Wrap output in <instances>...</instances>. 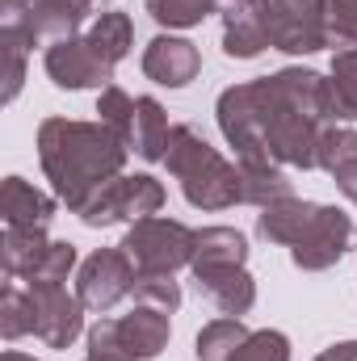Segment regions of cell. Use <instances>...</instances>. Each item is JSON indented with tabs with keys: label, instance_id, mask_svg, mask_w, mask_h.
<instances>
[{
	"label": "cell",
	"instance_id": "obj_12",
	"mask_svg": "<svg viewBox=\"0 0 357 361\" xmlns=\"http://www.w3.org/2000/svg\"><path fill=\"white\" fill-rule=\"evenodd\" d=\"M143 72L147 80L164 85V89H185L198 72H202V55L189 38H173V34H160L147 42L143 51Z\"/></svg>",
	"mask_w": 357,
	"mask_h": 361
},
{
	"label": "cell",
	"instance_id": "obj_9",
	"mask_svg": "<svg viewBox=\"0 0 357 361\" xmlns=\"http://www.w3.org/2000/svg\"><path fill=\"white\" fill-rule=\"evenodd\" d=\"M349 240H353V223H349V214L337 210V206H320L311 231L290 248V257H294L298 269L320 273V269H328V265H337V261L349 252Z\"/></svg>",
	"mask_w": 357,
	"mask_h": 361
},
{
	"label": "cell",
	"instance_id": "obj_32",
	"mask_svg": "<svg viewBox=\"0 0 357 361\" xmlns=\"http://www.w3.org/2000/svg\"><path fill=\"white\" fill-rule=\"evenodd\" d=\"M328 42L345 51L357 47V0H328Z\"/></svg>",
	"mask_w": 357,
	"mask_h": 361
},
{
	"label": "cell",
	"instance_id": "obj_37",
	"mask_svg": "<svg viewBox=\"0 0 357 361\" xmlns=\"http://www.w3.org/2000/svg\"><path fill=\"white\" fill-rule=\"evenodd\" d=\"M89 361H97V357H89Z\"/></svg>",
	"mask_w": 357,
	"mask_h": 361
},
{
	"label": "cell",
	"instance_id": "obj_19",
	"mask_svg": "<svg viewBox=\"0 0 357 361\" xmlns=\"http://www.w3.org/2000/svg\"><path fill=\"white\" fill-rule=\"evenodd\" d=\"M198 286L206 290V298L223 311V315H231V319H240V315H248L253 311V302H257V286H253V277L240 269H219V273H206V277H198Z\"/></svg>",
	"mask_w": 357,
	"mask_h": 361
},
{
	"label": "cell",
	"instance_id": "obj_30",
	"mask_svg": "<svg viewBox=\"0 0 357 361\" xmlns=\"http://www.w3.org/2000/svg\"><path fill=\"white\" fill-rule=\"evenodd\" d=\"M72 265H76V248L72 244H51L47 257L38 261V269L25 277V286H63Z\"/></svg>",
	"mask_w": 357,
	"mask_h": 361
},
{
	"label": "cell",
	"instance_id": "obj_14",
	"mask_svg": "<svg viewBox=\"0 0 357 361\" xmlns=\"http://www.w3.org/2000/svg\"><path fill=\"white\" fill-rule=\"evenodd\" d=\"M244 261H248V240L236 227H202V231H193V261H189L193 277H206V273H219V269H240Z\"/></svg>",
	"mask_w": 357,
	"mask_h": 361
},
{
	"label": "cell",
	"instance_id": "obj_15",
	"mask_svg": "<svg viewBox=\"0 0 357 361\" xmlns=\"http://www.w3.org/2000/svg\"><path fill=\"white\" fill-rule=\"evenodd\" d=\"M0 214H4V227H47L55 214V197H47L30 180L8 177L0 185Z\"/></svg>",
	"mask_w": 357,
	"mask_h": 361
},
{
	"label": "cell",
	"instance_id": "obj_8",
	"mask_svg": "<svg viewBox=\"0 0 357 361\" xmlns=\"http://www.w3.org/2000/svg\"><path fill=\"white\" fill-rule=\"evenodd\" d=\"M34 298V336L51 349H68L85 328V302L80 294H68L63 286H25Z\"/></svg>",
	"mask_w": 357,
	"mask_h": 361
},
{
	"label": "cell",
	"instance_id": "obj_27",
	"mask_svg": "<svg viewBox=\"0 0 357 361\" xmlns=\"http://www.w3.org/2000/svg\"><path fill=\"white\" fill-rule=\"evenodd\" d=\"M135 101H139V97H126L118 85L101 89V97H97V114H101V122H105L126 147H131V130H135Z\"/></svg>",
	"mask_w": 357,
	"mask_h": 361
},
{
	"label": "cell",
	"instance_id": "obj_13",
	"mask_svg": "<svg viewBox=\"0 0 357 361\" xmlns=\"http://www.w3.org/2000/svg\"><path fill=\"white\" fill-rule=\"evenodd\" d=\"M114 324H118V345L131 361L160 357V349L169 345V332H173L169 311H156V307H139V311H131V315H122Z\"/></svg>",
	"mask_w": 357,
	"mask_h": 361
},
{
	"label": "cell",
	"instance_id": "obj_2",
	"mask_svg": "<svg viewBox=\"0 0 357 361\" xmlns=\"http://www.w3.org/2000/svg\"><path fill=\"white\" fill-rule=\"evenodd\" d=\"M126 143L105 122H72V118H47L38 126V160L51 177L55 193L68 202V210H85L92 193L114 177H122Z\"/></svg>",
	"mask_w": 357,
	"mask_h": 361
},
{
	"label": "cell",
	"instance_id": "obj_6",
	"mask_svg": "<svg viewBox=\"0 0 357 361\" xmlns=\"http://www.w3.org/2000/svg\"><path fill=\"white\" fill-rule=\"evenodd\" d=\"M160 206H164V185L147 173H139V177H114L109 185H101L85 202L80 219L89 227H114L122 219H131V223L152 219Z\"/></svg>",
	"mask_w": 357,
	"mask_h": 361
},
{
	"label": "cell",
	"instance_id": "obj_3",
	"mask_svg": "<svg viewBox=\"0 0 357 361\" xmlns=\"http://www.w3.org/2000/svg\"><path fill=\"white\" fill-rule=\"evenodd\" d=\"M164 164L181 180L189 206H198V210H227V206L244 202V177H240V169L227 164L206 139H198L193 126H173Z\"/></svg>",
	"mask_w": 357,
	"mask_h": 361
},
{
	"label": "cell",
	"instance_id": "obj_25",
	"mask_svg": "<svg viewBox=\"0 0 357 361\" xmlns=\"http://www.w3.org/2000/svg\"><path fill=\"white\" fill-rule=\"evenodd\" d=\"M227 0H147V13L160 21V25H169V30H189V25H198L202 17H210V13H219Z\"/></svg>",
	"mask_w": 357,
	"mask_h": 361
},
{
	"label": "cell",
	"instance_id": "obj_20",
	"mask_svg": "<svg viewBox=\"0 0 357 361\" xmlns=\"http://www.w3.org/2000/svg\"><path fill=\"white\" fill-rule=\"evenodd\" d=\"M51 240L42 235V227H4V273L8 277H30L38 269V261L47 257Z\"/></svg>",
	"mask_w": 357,
	"mask_h": 361
},
{
	"label": "cell",
	"instance_id": "obj_28",
	"mask_svg": "<svg viewBox=\"0 0 357 361\" xmlns=\"http://www.w3.org/2000/svg\"><path fill=\"white\" fill-rule=\"evenodd\" d=\"M332 101H337V118H357V47L337 51L332 59Z\"/></svg>",
	"mask_w": 357,
	"mask_h": 361
},
{
	"label": "cell",
	"instance_id": "obj_34",
	"mask_svg": "<svg viewBox=\"0 0 357 361\" xmlns=\"http://www.w3.org/2000/svg\"><path fill=\"white\" fill-rule=\"evenodd\" d=\"M337 185H341V193H345V197L357 206V160H349V164L337 173Z\"/></svg>",
	"mask_w": 357,
	"mask_h": 361
},
{
	"label": "cell",
	"instance_id": "obj_4",
	"mask_svg": "<svg viewBox=\"0 0 357 361\" xmlns=\"http://www.w3.org/2000/svg\"><path fill=\"white\" fill-rule=\"evenodd\" d=\"M269 47L290 55H311L328 42V0H248Z\"/></svg>",
	"mask_w": 357,
	"mask_h": 361
},
{
	"label": "cell",
	"instance_id": "obj_21",
	"mask_svg": "<svg viewBox=\"0 0 357 361\" xmlns=\"http://www.w3.org/2000/svg\"><path fill=\"white\" fill-rule=\"evenodd\" d=\"M85 38H89V47L109 63V68H118V63L126 59V51H131L135 30H131V17H126V13H101L89 25Z\"/></svg>",
	"mask_w": 357,
	"mask_h": 361
},
{
	"label": "cell",
	"instance_id": "obj_35",
	"mask_svg": "<svg viewBox=\"0 0 357 361\" xmlns=\"http://www.w3.org/2000/svg\"><path fill=\"white\" fill-rule=\"evenodd\" d=\"M315 361H357V341H345V345H332L324 349Z\"/></svg>",
	"mask_w": 357,
	"mask_h": 361
},
{
	"label": "cell",
	"instance_id": "obj_1",
	"mask_svg": "<svg viewBox=\"0 0 357 361\" xmlns=\"http://www.w3.org/2000/svg\"><path fill=\"white\" fill-rule=\"evenodd\" d=\"M328 118H337L332 80L303 68L236 85L219 97V130L240 164L315 169V139Z\"/></svg>",
	"mask_w": 357,
	"mask_h": 361
},
{
	"label": "cell",
	"instance_id": "obj_16",
	"mask_svg": "<svg viewBox=\"0 0 357 361\" xmlns=\"http://www.w3.org/2000/svg\"><path fill=\"white\" fill-rule=\"evenodd\" d=\"M315 214H320V206H315V202L286 197V202H273V206H265V210H261L257 231L265 235L269 244H286V248H294V244L311 231Z\"/></svg>",
	"mask_w": 357,
	"mask_h": 361
},
{
	"label": "cell",
	"instance_id": "obj_31",
	"mask_svg": "<svg viewBox=\"0 0 357 361\" xmlns=\"http://www.w3.org/2000/svg\"><path fill=\"white\" fill-rule=\"evenodd\" d=\"M227 361H290V341L282 332H248V341Z\"/></svg>",
	"mask_w": 357,
	"mask_h": 361
},
{
	"label": "cell",
	"instance_id": "obj_5",
	"mask_svg": "<svg viewBox=\"0 0 357 361\" xmlns=\"http://www.w3.org/2000/svg\"><path fill=\"white\" fill-rule=\"evenodd\" d=\"M139 273H177L181 265L193 261V231L177 219H139L126 240L118 244Z\"/></svg>",
	"mask_w": 357,
	"mask_h": 361
},
{
	"label": "cell",
	"instance_id": "obj_24",
	"mask_svg": "<svg viewBox=\"0 0 357 361\" xmlns=\"http://www.w3.org/2000/svg\"><path fill=\"white\" fill-rule=\"evenodd\" d=\"M349 160H357V130H349V126H324L320 139H315V169L337 177Z\"/></svg>",
	"mask_w": 357,
	"mask_h": 361
},
{
	"label": "cell",
	"instance_id": "obj_17",
	"mask_svg": "<svg viewBox=\"0 0 357 361\" xmlns=\"http://www.w3.org/2000/svg\"><path fill=\"white\" fill-rule=\"evenodd\" d=\"M223 8H227L223 13V51L231 59L261 55L269 47V38H265V30H261V21H257V13H253V4L248 0H227Z\"/></svg>",
	"mask_w": 357,
	"mask_h": 361
},
{
	"label": "cell",
	"instance_id": "obj_10",
	"mask_svg": "<svg viewBox=\"0 0 357 361\" xmlns=\"http://www.w3.org/2000/svg\"><path fill=\"white\" fill-rule=\"evenodd\" d=\"M47 76L59 89H109L114 68L89 47V38H68L47 47Z\"/></svg>",
	"mask_w": 357,
	"mask_h": 361
},
{
	"label": "cell",
	"instance_id": "obj_26",
	"mask_svg": "<svg viewBox=\"0 0 357 361\" xmlns=\"http://www.w3.org/2000/svg\"><path fill=\"white\" fill-rule=\"evenodd\" d=\"M0 332L4 341H21L34 332V298L21 286H4L0 294Z\"/></svg>",
	"mask_w": 357,
	"mask_h": 361
},
{
	"label": "cell",
	"instance_id": "obj_22",
	"mask_svg": "<svg viewBox=\"0 0 357 361\" xmlns=\"http://www.w3.org/2000/svg\"><path fill=\"white\" fill-rule=\"evenodd\" d=\"M240 177H244V202H253L261 210L273 202L294 197V185L286 180V173L277 164H240Z\"/></svg>",
	"mask_w": 357,
	"mask_h": 361
},
{
	"label": "cell",
	"instance_id": "obj_11",
	"mask_svg": "<svg viewBox=\"0 0 357 361\" xmlns=\"http://www.w3.org/2000/svg\"><path fill=\"white\" fill-rule=\"evenodd\" d=\"M34 13H30V47H55V42H68L76 38L80 21L105 8L109 0H30Z\"/></svg>",
	"mask_w": 357,
	"mask_h": 361
},
{
	"label": "cell",
	"instance_id": "obj_23",
	"mask_svg": "<svg viewBox=\"0 0 357 361\" xmlns=\"http://www.w3.org/2000/svg\"><path fill=\"white\" fill-rule=\"evenodd\" d=\"M248 341V328L240 324V319H214V324H206L202 332H198V357L202 361H227L240 345Z\"/></svg>",
	"mask_w": 357,
	"mask_h": 361
},
{
	"label": "cell",
	"instance_id": "obj_18",
	"mask_svg": "<svg viewBox=\"0 0 357 361\" xmlns=\"http://www.w3.org/2000/svg\"><path fill=\"white\" fill-rule=\"evenodd\" d=\"M169 135H173V126H169L164 105H160L156 97H139V101H135V130H131L135 156H139V160H164Z\"/></svg>",
	"mask_w": 357,
	"mask_h": 361
},
{
	"label": "cell",
	"instance_id": "obj_36",
	"mask_svg": "<svg viewBox=\"0 0 357 361\" xmlns=\"http://www.w3.org/2000/svg\"><path fill=\"white\" fill-rule=\"evenodd\" d=\"M0 361H34V357H25V353H13V349H8V353H4Z\"/></svg>",
	"mask_w": 357,
	"mask_h": 361
},
{
	"label": "cell",
	"instance_id": "obj_7",
	"mask_svg": "<svg viewBox=\"0 0 357 361\" xmlns=\"http://www.w3.org/2000/svg\"><path fill=\"white\" fill-rule=\"evenodd\" d=\"M135 281H139V269L131 265V257L122 248H105V252H92L89 261L80 265V277H76V294L89 311H109L118 307L126 294H135Z\"/></svg>",
	"mask_w": 357,
	"mask_h": 361
},
{
	"label": "cell",
	"instance_id": "obj_29",
	"mask_svg": "<svg viewBox=\"0 0 357 361\" xmlns=\"http://www.w3.org/2000/svg\"><path fill=\"white\" fill-rule=\"evenodd\" d=\"M135 298H139V307H156V311H169V315L181 307V290L173 281V273H139Z\"/></svg>",
	"mask_w": 357,
	"mask_h": 361
},
{
	"label": "cell",
	"instance_id": "obj_33",
	"mask_svg": "<svg viewBox=\"0 0 357 361\" xmlns=\"http://www.w3.org/2000/svg\"><path fill=\"white\" fill-rule=\"evenodd\" d=\"M4 47V101H13L25 80V47L21 42H0Z\"/></svg>",
	"mask_w": 357,
	"mask_h": 361
}]
</instances>
